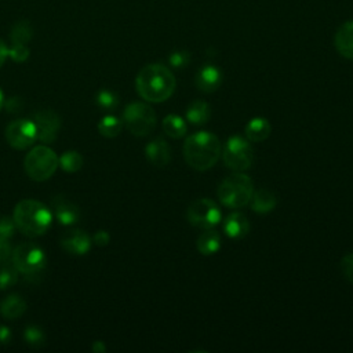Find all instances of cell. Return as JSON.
I'll list each match as a JSON object with an SVG mask.
<instances>
[{
    "instance_id": "cell-1",
    "label": "cell",
    "mask_w": 353,
    "mask_h": 353,
    "mask_svg": "<svg viewBox=\"0 0 353 353\" xmlns=\"http://www.w3.org/2000/svg\"><path fill=\"white\" fill-rule=\"evenodd\" d=\"M135 87L141 98L148 102H163L175 90V77L171 70L160 63L146 65L135 79Z\"/></svg>"
},
{
    "instance_id": "cell-2",
    "label": "cell",
    "mask_w": 353,
    "mask_h": 353,
    "mask_svg": "<svg viewBox=\"0 0 353 353\" xmlns=\"http://www.w3.org/2000/svg\"><path fill=\"white\" fill-rule=\"evenodd\" d=\"M219 154V139L208 131H199L192 134L183 143L185 160L192 168L197 171H205L211 168L216 163Z\"/></svg>"
},
{
    "instance_id": "cell-3",
    "label": "cell",
    "mask_w": 353,
    "mask_h": 353,
    "mask_svg": "<svg viewBox=\"0 0 353 353\" xmlns=\"http://www.w3.org/2000/svg\"><path fill=\"white\" fill-rule=\"evenodd\" d=\"M12 219L18 230L26 236L36 237L46 233L51 225L52 214L43 203L26 199L15 205Z\"/></svg>"
},
{
    "instance_id": "cell-4",
    "label": "cell",
    "mask_w": 353,
    "mask_h": 353,
    "mask_svg": "<svg viewBox=\"0 0 353 353\" xmlns=\"http://www.w3.org/2000/svg\"><path fill=\"white\" fill-rule=\"evenodd\" d=\"M254 193L251 178L240 171L225 178L218 188L219 201L229 208H241L250 203Z\"/></svg>"
},
{
    "instance_id": "cell-5",
    "label": "cell",
    "mask_w": 353,
    "mask_h": 353,
    "mask_svg": "<svg viewBox=\"0 0 353 353\" xmlns=\"http://www.w3.org/2000/svg\"><path fill=\"white\" fill-rule=\"evenodd\" d=\"M23 167L30 179L41 182L52 176L58 167V157L51 148L39 145L26 154Z\"/></svg>"
},
{
    "instance_id": "cell-6",
    "label": "cell",
    "mask_w": 353,
    "mask_h": 353,
    "mask_svg": "<svg viewBox=\"0 0 353 353\" xmlns=\"http://www.w3.org/2000/svg\"><path fill=\"white\" fill-rule=\"evenodd\" d=\"M123 121L132 135L145 137L156 125V113L143 102H132L124 109Z\"/></svg>"
},
{
    "instance_id": "cell-7",
    "label": "cell",
    "mask_w": 353,
    "mask_h": 353,
    "mask_svg": "<svg viewBox=\"0 0 353 353\" xmlns=\"http://www.w3.org/2000/svg\"><path fill=\"white\" fill-rule=\"evenodd\" d=\"M11 262L26 276L37 274L46 265L43 250L34 243H21L12 250Z\"/></svg>"
},
{
    "instance_id": "cell-8",
    "label": "cell",
    "mask_w": 353,
    "mask_h": 353,
    "mask_svg": "<svg viewBox=\"0 0 353 353\" xmlns=\"http://www.w3.org/2000/svg\"><path fill=\"white\" fill-rule=\"evenodd\" d=\"M222 157L225 164L234 171H244L251 167L254 160L252 146L241 137H232L226 141Z\"/></svg>"
},
{
    "instance_id": "cell-9",
    "label": "cell",
    "mask_w": 353,
    "mask_h": 353,
    "mask_svg": "<svg viewBox=\"0 0 353 353\" xmlns=\"http://www.w3.org/2000/svg\"><path fill=\"white\" fill-rule=\"evenodd\" d=\"M186 216L190 225L200 229H211L221 221V210L212 200L199 199L188 207Z\"/></svg>"
},
{
    "instance_id": "cell-10",
    "label": "cell",
    "mask_w": 353,
    "mask_h": 353,
    "mask_svg": "<svg viewBox=\"0 0 353 353\" xmlns=\"http://www.w3.org/2000/svg\"><path fill=\"white\" fill-rule=\"evenodd\" d=\"M6 139L15 149H26L37 139V128L34 121L19 119L10 123L6 128Z\"/></svg>"
},
{
    "instance_id": "cell-11",
    "label": "cell",
    "mask_w": 353,
    "mask_h": 353,
    "mask_svg": "<svg viewBox=\"0 0 353 353\" xmlns=\"http://www.w3.org/2000/svg\"><path fill=\"white\" fill-rule=\"evenodd\" d=\"M34 120L37 128V139L43 142L54 141L59 130V117L51 110H43L34 116Z\"/></svg>"
},
{
    "instance_id": "cell-12",
    "label": "cell",
    "mask_w": 353,
    "mask_h": 353,
    "mask_svg": "<svg viewBox=\"0 0 353 353\" xmlns=\"http://www.w3.org/2000/svg\"><path fill=\"white\" fill-rule=\"evenodd\" d=\"M146 159L156 167H165L171 160V152L167 142L161 138H156L145 148Z\"/></svg>"
},
{
    "instance_id": "cell-13",
    "label": "cell",
    "mask_w": 353,
    "mask_h": 353,
    "mask_svg": "<svg viewBox=\"0 0 353 353\" xmlns=\"http://www.w3.org/2000/svg\"><path fill=\"white\" fill-rule=\"evenodd\" d=\"M222 81L221 70L214 65H207L201 68L196 76V85L204 92H214Z\"/></svg>"
},
{
    "instance_id": "cell-14",
    "label": "cell",
    "mask_w": 353,
    "mask_h": 353,
    "mask_svg": "<svg viewBox=\"0 0 353 353\" xmlns=\"http://www.w3.org/2000/svg\"><path fill=\"white\" fill-rule=\"evenodd\" d=\"M90 236L83 230H72L62 239V247L73 254V255H83L90 250Z\"/></svg>"
},
{
    "instance_id": "cell-15",
    "label": "cell",
    "mask_w": 353,
    "mask_h": 353,
    "mask_svg": "<svg viewBox=\"0 0 353 353\" xmlns=\"http://www.w3.org/2000/svg\"><path fill=\"white\" fill-rule=\"evenodd\" d=\"M335 48L342 57L353 59V21L343 23L338 29L335 34Z\"/></svg>"
},
{
    "instance_id": "cell-16",
    "label": "cell",
    "mask_w": 353,
    "mask_h": 353,
    "mask_svg": "<svg viewBox=\"0 0 353 353\" xmlns=\"http://www.w3.org/2000/svg\"><path fill=\"white\" fill-rule=\"evenodd\" d=\"M223 229L229 237L241 239L248 233L250 223L243 214L232 212L226 216V219L223 222Z\"/></svg>"
},
{
    "instance_id": "cell-17",
    "label": "cell",
    "mask_w": 353,
    "mask_h": 353,
    "mask_svg": "<svg viewBox=\"0 0 353 353\" xmlns=\"http://www.w3.org/2000/svg\"><path fill=\"white\" fill-rule=\"evenodd\" d=\"M25 310H26V303L17 294H11L0 302V313L3 317L8 319V320L18 319L19 316L23 314Z\"/></svg>"
},
{
    "instance_id": "cell-18",
    "label": "cell",
    "mask_w": 353,
    "mask_h": 353,
    "mask_svg": "<svg viewBox=\"0 0 353 353\" xmlns=\"http://www.w3.org/2000/svg\"><path fill=\"white\" fill-rule=\"evenodd\" d=\"M272 127L263 117H255L245 125V135L251 142H262L270 135Z\"/></svg>"
},
{
    "instance_id": "cell-19",
    "label": "cell",
    "mask_w": 353,
    "mask_h": 353,
    "mask_svg": "<svg viewBox=\"0 0 353 353\" xmlns=\"http://www.w3.org/2000/svg\"><path fill=\"white\" fill-rule=\"evenodd\" d=\"M250 201H251V208L259 214L270 212L276 207V203H277L274 193H272L270 190H266V189H259V190L254 192Z\"/></svg>"
},
{
    "instance_id": "cell-20",
    "label": "cell",
    "mask_w": 353,
    "mask_h": 353,
    "mask_svg": "<svg viewBox=\"0 0 353 353\" xmlns=\"http://www.w3.org/2000/svg\"><path fill=\"white\" fill-rule=\"evenodd\" d=\"M54 207H55V215H57L58 221L63 225L73 223L79 218L77 207L66 199L57 197L54 200Z\"/></svg>"
},
{
    "instance_id": "cell-21",
    "label": "cell",
    "mask_w": 353,
    "mask_h": 353,
    "mask_svg": "<svg viewBox=\"0 0 353 353\" xmlns=\"http://www.w3.org/2000/svg\"><path fill=\"white\" fill-rule=\"evenodd\" d=\"M197 250L203 255H212L221 247V237L215 230L204 229V232L197 239Z\"/></svg>"
},
{
    "instance_id": "cell-22",
    "label": "cell",
    "mask_w": 353,
    "mask_h": 353,
    "mask_svg": "<svg viewBox=\"0 0 353 353\" xmlns=\"http://www.w3.org/2000/svg\"><path fill=\"white\" fill-rule=\"evenodd\" d=\"M210 114H211V109L208 103L204 101H194L186 109V119L196 125L207 123L210 119Z\"/></svg>"
},
{
    "instance_id": "cell-23",
    "label": "cell",
    "mask_w": 353,
    "mask_h": 353,
    "mask_svg": "<svg viewBox=\"0 0 353 353\" xmlns=\"http://www.w3.org/2000/svg\"><path fill=\"white\" fill-rule=\"evenodd\" d=\"M163 130L168 137H171L174 139H179L186 132V124L182 120V117H179L176 114H168L163 120Z\"/></svg>"
},
{
    "instance_id": "cell-24",
    "label": "cell",
    "mask_w": 353,
    "mask_h": 353,
    "mask_svg": "<svg viewBox=\"0 0 353 353\" xmlns=\"http://www.w3.org/2000/svg\"><path fill=\"white\" fill-rule=\"evenodd\" d=\"M98 130H99L101 135H103L106 138H114L121 131V121L114 116H105L99 121Z\"/></svg>"
},
{
    "instance_id": "cell-25",
    "label": "cell",
    "mask_w": 353,
    "mask_h": 353,
    "mask_svg": "<svg viewBox=\"0 0 353 353\" xmlns=\"http://www.w3.org/2000/svg\"><path fill=\"white\" fill-rule=\"evenodd\" d=\"M18 280V269L12 262H6L0 265V290H7L12 287Z\"/></svg>"
},
{
    "instance_id": "cell-26",
    "label": "cell",
    "mask_w": 353,
    "mask_h": 353,
    "mask_svg": "<svg viewBox=\"0 0 353 353\" xmlns=\"http://www.w3.org/2000/svg\"><path fill=\"white\" fill-rule=\"evenodd\" d=\"M59 165L62 167V170L68 171V172H74L77 170L81 168L83 165V157L80 156V153L74 152V150H69L65 152L61 159L58 160Z\"/></svg>"
},
{
    "instance_id": "cell-27",
    "label": "cell",
    "mask_w": 353,
    "mask_h": 353,
    "mask_svg": "<svg viewBox=\"0 0 353 353\" xmlns=\"http://www.w3.org/2000/svg\"><path fill=\"white\" fill-rule=\"evenodd\" d=\"M32 37V29L30 25L25 21L17 23L12 30H11V39L14 43H19V44H26Z\"/></svg>"
},
{
    "instance_id": "cell-28",
    "label": "cell",
    "mask_w": 353,
    "mask_h": 353,
    "mask_svg": "<svg viewBox=\"0 0 353 353\" xmlns=\"http://www.w3.org/2000/svg\"><path fill=\"white\" fill-rule=\"evenodd\" d=\"M8 55L15 61V62H23L29 57V50L26 44H19L14 43L12 47L8 50Z\"/></svg>"
},
{
    "instance_id": "cell-29",
    "label": "cell",
    "mask_w": 353,
    "mask_h": 353,
    "mask_svg": "<svg viewBox=\"0 0 353 353\" xmlns=\"http://www.w3.org/2000/svg\"><path fill=\"white\" fill-rule=\"evenodd\" d=\"M98 105L105 109H113L117 106V97L110 91H101L98 94Z\"/></svg>"
},
{
    "instance_id": "cell-30",
    "label": "cell",
    "mask_w": 353,
    "mask_h": 353,
    "mask_svg": "<svg viewBox=\"0 0 353 353\" xmlns=\"http://www.w3.org/2000/svg\"><path fill=\"white\" fill-rule=\"evenodd\" d=\"M17 229L15 222L10 216H1L0 218V236L8 239L10 236L14 234V230Z\"/></svg>"
},
{
    "instance_id": "cell-31",
    "label": "cell",
    "mask_w": 353,
    "mask_h": 353,
    "mask_svg": "<svg viewBox=\"0 0 353 353\" xmlns=\"http://www.w3.org/2000/svg\"><path fill=\"white\" fill-rule=\"evenodd\" d=\"M341 270L345 279H347L350 283H353V254L345 255L341 261Z\"/></svg>"
},
{
    "instance_id": "cell-32",
    "label": "cell",
    "mask_w": 353,
    "mask_h": 353,
    "mask_svg": "<svg viewBox=\"0 0 353 353\" xmlns=\"http://www.w3.org/2000/svg\"><path fill=\"white\" fill-rule=\"evenodd\" d=\"M11 254H12V248L8 243V239L0 236V265L8 262L11 259Z\"/></svg>"
},
{
    "instance_id": "cell-33",
    "label": "cell",
    "mask_w": 353,
    "mask_h": 353,
    "mask_svg": "<svg viewBox=\"0 0 353 353\" xmlns=\"http://www.w3.org/2000/svg\"><path fill=\"white\" fill-rule=\"evenodd\" d=\"M170 62H171L175 68L185 66V65L189 62V55H188V52H185V51L174 52V54L170 57Z\"/></svg>"
},
{
    "instance_id": "cell-34",
    "label": "cell",
    "mask_w": 353,
    "mask_h": 353,
    "mask_svg": "<svg viewBox=\"0 0 353 353\" xmlns=\"http://www.w3.org/2000/svg\"><path fill=\"white\" fill-rule=\"evenodd\" d=\"M25 338L29 343H37V342H41L44 335L40 330H37L36 327H29L25 332Z\"/></svg>"
},
{
    "instance_id": "cell-35",
    "label": "cell",
    "mask_w": 353,
    "mask_h": 353,
    "mask_svg": "<svg viewBox=\"0 0 353 353\" xmlns=\"http://www.w3.org/2000/svg\"><path fill=\"white\" fill-rule=\"evenodd\" d=\"M109 234H108V232H105V230H99V232H97L95 233V236H94V241L98 244V245H106L108 243H109Z\"/></svg>"
},
{
    "instance_id": "cell-36",
    "label": "cell",
    "mask_w": 353,
    "mask_h": 353,
    "mask_svg": "<svg viewBox=\"0 0 353 353\" xmlns=\"http://www.w3.org/2000/svg\"><path fill=\"white\" fill-rule=\"evenodd\" d=\"M7 57H8V48H7L6 43H4L3 40H0V68H1V65L4 63V61H6Z\"/></svg>"
},
{
    "instance_id": "cell-37",
    "label": "cell",
    "mask_w": 353,
    "mask_h": 353,
    "mask_svg": "<svg viewBox=\"0 0 353 353\" xmlns=\"http://www.w3.org/2000/svg\"><path fill=\"white\" fill-rule=\"evenodd\" d=\"M3 92H1V90H0V109H1V106H3Z\"/></svg>"
}]
</instances>
